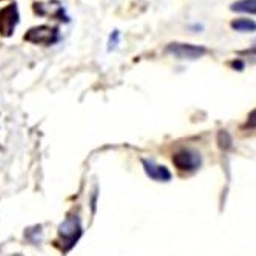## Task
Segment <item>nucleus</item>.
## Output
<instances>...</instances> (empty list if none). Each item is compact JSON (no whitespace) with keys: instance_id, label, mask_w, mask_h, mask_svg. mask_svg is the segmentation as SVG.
I'll use <instances>...</instances> for the list:
<instances>
[{"instance_id":"f257e3e1","label":"nucleus","mask_w":256,"mask_h":256,"mask_svg":"<svg viewBox=\"0 0 256 256\" xmlns=\"http://www.w3.org/2000/svg\"><path fill=\"white\" fill-rule=\"evenodd\" d=\"M84 228L82 221L78 214H70L66 216L65 221L58 228V246L64 253L70 252L72 247H76L79 240L82 238Z\"/></svg>"},{"instance_id":"f03ea898","label":"nucleus","mask_w":256,"mask_h":256,"mask_svg":"<svg viewBox=\"0 0 256 256\" xmlns=\"http://www.w3.org/2000/svg\"><path fill=\"white\" fill-rule=\"evenodd\" d=\"M173 166L180 173H194L202 167V154L193 148H182L173 154Z\"/></svg>"},{"instance_id":"7ed1b4c3","label":"nucleus","mask_w":256,"mask_h":256,"mask_svg":"<svg viewBox=\"0 0 256 256\" xmlns=\"http://www.w3.org/2000/svg\"><path fill=\"white\" fill-rule=\"evenodd\" d=\"M26 42L34 44V45H54L60 40V32L56 26H48V25H40L31 28L24 38Z\"/></svg>"},{"instance_id":"20e7f679","label":"nucleus","mask_w":256,"mask_h":256,"mask_svg":"<svg viewBox=\"0 0 256 256\" xmlns=\"http://www.w3.org/2000/svg\"><path fill=\"white\" fill-rule=\"evenodd\" d=\"M167 54H172L173 58L179 60H198L204 58L208 50L202 45H193V44H170L166 48Z\"/></svg>"},{"instance_id":"39448f33","label":"nucleus","mask_w":256,"mask_h":256,"mask_svg":"<svg viewBox=\"0 0 256 256\" xmlns=\"http://www.w3.org/2000/svg\"><path fill=\"white\" fill-rule=\"evenodd\" d=\"M19 22H20V14L17 4H11L6 8H4L0 11V36L11 38Z\"/></svg>"},{"instance_id":"423d86ee","label":"nucleus","mask_w":256,"mask_h":256,"mask_svg":"<svg viewBox=\"0 0 256 256\" xmlns=\"http://www.w3.org/2000/svg\"><path fill=\"white\" fill-rule=\"evenodd\" d=\"M142 167H144L145 174L156 182H170L173 179L172 172L167 167L159 166V164H156L154 160L142 159Z\"/></svg>"},{"instance_id":"0eeeda50","label":"nucleus","mask_w":256,"mask_h":256,"mask_svg":"<svg viewBox=\"0 0 256 256\" xmlns=\"http://www.w3.org/2000/svg\"><path fill=\"white\" fill-rule=\"evenodd\" d=\"M232 12L256 16V0H236L230 5Z\"/></svg>"},{"instance_id":"6e6552de","label":"nucleus","mask_w":256,"mask_h":256,"mask_svg":"<svg viewBox=\"0 0 256 256\" xmlns=\"http://www.w3.org/2000/svg\"><path fill=\"white\" fill-rule=\"evenodd\" d=\"M230 28L236 32H256V20H252L248 17H241V19H234L230 24Z\"/></svg>"},{"instance_id":"1a4fd4ad","label":"nucleus","mask_w":256,"mask_h":256,"mask_svg":"<svg viewBox=\"0 0 256 256\" xmlns=\"http://www.w3.org/2000/svg\"><path fill=\"white\" fill-rule=\"evenodd\" d=\"M216 142H218V147L222 152H230L233 148V138L227 130H221L218 133Z\"/></svg>"},{"instance_id":"9d476101","label":"nucleus","mask_w":256,"mask_h":256,"mask_svg":"<svg viewBox=\"0 0 256 256\" xmlns=\"http://www.w3.org/2000/svg\"><path fill=\"white\" fill-rule=\"evenodd\" d=\"M242 130H256V108L252 110L247 116L246 124L242 125Z\"/></svg>"},{"instance_id":"9b49d317","label":"nucleus","mask_w":256,"mask_h":256,"mask_svg":"<svg viewBox=\"0 0 256 256\" xmlns=\"http://www.w3.org/2000/svg\"><path fill=\"white\" fill-rule=\"evenodd\" d=\"M119 42H120V32L116 30V31H113L112 36H110V40H108V51L116 50L118 45H119Z\"/></svg>"},{"instance_id":"f8f14e48","label":"nucleus","mask_w":256,"mask_h":256,"mask_svg":"<svg viewBox=\"0 0 256 256\" xmlns=\"http://www.w3.org/2000/svg\"><path fill=\"white\" fill-rule=\"evenodd\" d=\"M230 66L234 70V71H244L246 70V62L244 60H241V59H234V60H232L230 62Z\"/></svg>"},{"instance_id":"ddd939ff","label":"nucleus","mask_w":256,"mask_h":256,"mask_svg":"<svg viewBox=\"0 0 256 256\" xmlns=\"http://www.w3.org/2000/svg\"><path fill=\"white\" fill-rule=\"evenodd\" d=\"M238 54H241V56H246V54H248V56H253V54H254V56H256V40H254V45L250 48V50H246V51H240V52H238Z\"/></svg>"},{"instance_id":"4468645a","label":"nucleus","mask_w":256,"mask_h":256,"mask_svg":"<svg viewBox=\"0 0 256 256\" xmlns=\"http://www.w3.org/2000/svg\"><path fill=\"white\" fill-rule=\"evenodd\" d=\"M98 188L93 192V199H91V208H93V213L96 212V204H98Z\"/></svg>"},{"instance_id":"2eb2a0df","label":"nucleus","mask_w":256,"mask_h":256,"mask_svg":"<svg viewBox=\"0 0 256 256\" xmlns=\"http://www.w3.org/2000/svg\"><path fill=\"white\" fill-rule=\"evenodd\" d=\"M0 2H2V0H0Z\"/></svg>"}]
</instances>
